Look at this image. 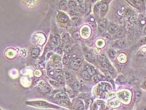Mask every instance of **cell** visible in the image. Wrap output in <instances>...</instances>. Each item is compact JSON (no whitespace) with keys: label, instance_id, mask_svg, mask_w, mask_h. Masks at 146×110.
Here are the masks:
<instances>
[{"label":"cell","instance_id":"obj_35","mask_svg":"<svg viewBox=\"0 0 146 110\" xmlns=\"http://www.w3.org/2000/svg\"><path fill=\"white\" fill-rule=\"evenodd\" d=\"M79 10H77V9H73L70 11V14L71 15H76L79 13Z\"/></svg>","mask_w":146,"mask_h":110},{"label":"cell","instance_id":"obj_15","mask_svg":"<svg viewBox=\"0 0 146 110\" xmlns=\"http://www.w3.org/2000/svg\"><path fill=\"white\" fill-rule=\"evenodd\" d=\"M126 59H127V57L125 56V54H120V55L118 57V60L121 62H125L126 61Z\"/></svg>","mask_w":146,"mask_h":110},{"label":"cell","instance_id":"obj_10","mask_svg":"<svg viewBox=\"0 0 146 110\" xmlns=\"http://www.w3.org/2000/svg\"><path fill=\"white\" fill-rule=\"evenodd\" d=\"M109 104L112 107H117L120 104V101L118 99H114L113 100L109 101Z\"/></svg>","mask_w":146,"mask_h":110},{"label":"cell","instance_id":"obj_33","mask_svg":"<svg viewBox=\"0 0 146 110\" xmlns=\"http://www.w3.org/2000/svg\"><path fill=\"white\" fill-rule=\"evenodd\" d=\"M65 78L67 81H71L72 79V76H71V74L70 73H66L65 75Z\"/></svg>","mask_w":146,"mask_h":110},{"label":"cell","instance_id":"obj_8","mask_svg":"<svg viewBox=\"0 0 146 110\" xmlns=\"http://www.w3.org/2000/svg\"><path fill=\"white\" fill-rule=\"evenodd\" d=\"M58 20H59V21L62 22V23H65V22H67L68 20V18L67 16L65 15V14L62 13L59 15Z\"/></svg>","mask_w":146,"mask_h":110},{"label":"cell","instance_id":"obj_41","mask_svg":"<svg viewBox=\"0 0 146 110\" xmlns=\"http://www.w3.org/2000/svg\"><path fill=\"white\" fill-rule=\"evenodd\" d=\"M139 43L140 44H145L146 43V37H144L143 39H142L139 41Z\"/></svg>","mask_w":146,"mask_h":110},{"label":"cell","instance_id":"obj_17","mask_svg":"<svg viewBox=\"0 0 146 110\" xmlns=\"http://www.w3.org/2000/svg\"><path fill=\"white\" fill-rule=\"evenodd\" d=\"M76 105H77V108L78 110H85L84 105H83L82 102H81L80 101H79Z\"/></svg>","mask_w":146,"mask_h":110},{"label":"cell","instance_id":"obj_1","mask_svg":"<svg viewBox=\"0 0 146 110\" xmlns=\"http://www.w3.org/2000/svg\"><path fill=\"white\" fill-rule=\"evenodd\" d=\"M118 96L124 103H128L130 99V93L127 91H124L120 92L118 94Z\"/></svg>","mask_w":146,"mask_h":110},{"label":"cell","instance_id":"obj_9","mask_svg":"<svg viewBox=\"0 0 146 110\" xmlns=\"http://www.w3.org/2000/svg\"><path fill=\"white\" fill-rule=\"evenodd\" d=\"M71 86L73 88V89H74L75 91H79L82 88V85L78 82H75L74 83L71 84Z\"/></svg>","mask_w":146,"mask_h":110},{"label":"cell","instance_id":"obj_16","mask_svg":"<svg viewBox=\"0 0 146 110\" xmlns=\"http://www.w3.org/2000/svg\"><path fill=\"white\" fill-rule=\"evenodd\" d=\"M82 77L83 79H86V80H89V79H90L91 75L86 71H83L82 72Z\"/></svg>","mask_w":146,"mask_h":110},{"label":"cell","instance_id":"obj_28","mask_svg":"<svg viewBox=\"0 0 146 110\" xmlns=\"http://www.w3.org/2000/svg\"><path fill=\"white\" fill-rule=\"evenodd\" d=\"M50 89H51V88H50V87L48 85H45L44 86V88L43 89L42 91H43V93H49L50 91Z\"/></svg>","mask_w":146,"mask_h":110},{"label":"cell","instance_id":"obj_18","mask_svg":"<svg viewBox=\"0 0 146 110\" xmlns=\"http://www.w3.org/2000/svg\"><path fill=\"white\" fill-rule=\"evenodd\" d=\"M56 97L60 99L61 100H64V99H67V96H66V94L63 92H61L59 94H58L56 95Z\"/></svg>","mask_w":146,"mask_h":110},{"label":"cell","instance_id":"obj_30","mask_svg":"<svg viewBox=\"0 0 146 110\" xmlns=\"http://www.w3.org/2000/svg\"><path fill=\"white\" fill-rule=\"evenodd\" d=\"M125 15L127 16H130L131 17L133 15V12H132V10H130V9H127V10L125 11Z\"/></svg>","mask_w":146,"mask_h":110},{"label":"cell","instance_id":"obj_46","mask_svg":"<svg viewBox=\"0 0 146 110\" xmlns=\"http://www.w3.org/2000/svg\"><path fill=\"white\" fill-rule=\"evenodd\" d=\"M144 33H145V34H146V28H144Z\"/></svg>","mask_w":146,"mask_h":110},{"label":"cell","instance_id":"obj_4","mask_svg":"<svg viewBox=\"0 0 146 110\" xmlns=\"http://www.w3.org/2000/svg\"><path fill=\"white\" fill-rule=\"evenodd\" d=\"M47 71H48V74L50 77H53L55 75V69L54 67L52 65H48V68H47Z\"/></svg>","mask_w":146,"mask_h":110},{"label":"cell","instance_id":"obj_2","mask_svg":"<svg viewBox=\"0 0 146 110\" xmlns=\"http://www.w3.org/2000/svg\"><path fill=\"white\" fill-rule=\"evenodd\" d=\"M82 64V60L80 58H76L73 59L70 62V66L71 68L74 70H77L79 68L80 66Z\"/></svg>","mask_w":146,"mask_h":110},{"label":"cell","instance_id":"obj_20","mask_svg":"<svg viewBox=\"0 0 146 110\" xmlns=\"http://www.w3.org/2000/svg\"><path fill=\"white\" fill-rule=\"evenodd\" d=\"M39 53H40V50L38 49L35 48V49H33L31 51V56L33 57H36L38 55Z\"/></svg>","mask_w":146,"mask_h":110},{"label":"cell","instance_id":"obj_34","mask_svg":"<svg viewBox=\"0 0 146 110\" xmlns=\"http://www.w3.org/2000/svg\"><path fill=\"white\" fill-rule=\"evenodd\" d=\"M72 21H73V23L75 24V25H78L80 23V19L78 18H73V20H72Z\"/></svg>","mask_w":146,"mask_h":110},{"label":"cell","instance_id":"obj_26","mask_svg":"<svg viewBox=\"0 0 146 110\" xmlns=\"http://www.w3.org/2000/svg\"><path fill=\"white\" fill-rule=\"evenodd\" d=\"M108 9V5L107 3H104L101 5V12H105Z\"/></svg>","mask_w":146,"mask_h":110},{"label":"cell","instance_id":"obj_27","mask_svg":"<svg viewBox=\"0 0 146 110\" xmlns=\"http://www.w3.org/2000/svg\"><path fill=\"white\" fill-rule=\"evenodd\" d=\"M67 1H61L60 3V8H62V10H67Z\"/></svg>","mask_w":146,"mask_h":110},{"label":"cell","instance_id":"obj_47","mask_svg":"<svg viewBox=\"0 0 146 110\" xmlns=\"http://www.w3.org/2000/svg\"><path fill=\"white\" fill-rule=\"evenodd\" d=\"M144 87H145V88L146 89V81L144 82Z\"/></svg>","mask_w":146,"mask_h":110},{"label":"cell","instance_id":"obj_25","mask_svg":"<svg viewBox=\"0 0 146 110\" xmlns=\"http://www.w3.org/2000/svg\"><path fill=\"white\" fill-rule=\"evenodd\" d=\"M98 60L100 61V62H107V59H106L105 56L104 55H100V56L98 57Z\"/></svg>","mask_w":146,"mask_h":110},{"label":"cell","instance_id":"obj_36","mask_svg":"<svg viewBox=\"0 0 146 110\" xmlns=\"http://www.w3.org/2000/svg\"><path fill=\"white\" fill-rule=\"evenodd\" d=\"M102 66L105 68V69H108L109 68L110 66V64H109L107 62H103V63H102Z\"/></svg>","mask_w":146,"mask_h":110},{"label":"cell","instance_id":"obj_44","mask_svg":"<svg viewBox=\"0 0 146 110\" xmlns=\"http://www.w3.org/2000/svg\"><path fill=\"white\" fill-rule=\"evenodd\" d=\"M73 37L76 39H79V33L78 32H75L74 34H73Z\"/></svg>","mask_w":146,"mask_h":110},{"label":"cell","instance_id":"obj_37","mask_svg":"<svg viewBox=\"0 0 146 110\" xmlns=\"http://www.w3.org/2000/svg\"><path fill=\"white\" fill-rule=\"evenodd\" d=\"M68 34H63L62 35V40L65 42V41H67L68 40Z\"/></svg>","mask_w":146,"mask_h":110},{"label":"cell","instance_id":"obj_11","mask_svg":"<svg viewBox=\"0 0 146 110\" xmlns=\"http://www.w3.org/2000/svg\"><path fill=\"white\" fill-rule=\"evenodd\" d=\"M86 71L88 72V73L90 74V75L92 76V75H94L95 74V70L94 67H92V66H86Z\"/></svg>","mask_w":146,"mask_h":110},{"label":"cell","instance_id":"obj_19","mask_svg":"<svg viewBox=\"0 0 146 110\" xmlns=\"http://www.w3.org/2000/svg\"><path fill=\"white\" fill-rule=\"evenodd\" d=\"M142 96V93L140 91H136L135 93V99L136 101H139V99H140Z\"/></svg>","mask_w":146,"mask_h":110},{"label":"cell","instance_id":"obj_13","mask_svg":"<svg viewBox=\"0 0 146 110\" xmlns=\"http://www.w3.org/2000/svg\"><path fill=\"white\" fill-rule=\"evenodd\" d=\"M124 34H125V32L123 30H119L117 31L115 37V38H121V37H123L124 36Z\"/></svg>","mask_w":146,"mask_h":110},{"label":"cell","instance_id":"obj_12","mask_svg":"<svg viewBox=\"0 0 146 110\" xmlns=\"http://www.w3.org/2000/svg\"><path fill=\"white\" fill-rule=\"evenodd\" d=\"M130 22L133 25H138L139 24V20L135 16H132L130 17Z\"/></svg>","mask_w":146,"mask_h":110},{"label":"cell","instance_id":"obj_29","mask_svg":"<svg viewBox=\"0 0 146 110\" xmlns=\"http://www.w3.org/2000/svg\"><path fill=\"white\" fill-rule=\"evenodd\" d=\"M109 55L111 58H115V56H116V52H115V50L110 49L109 50Z\"/></svg>","mask_w":146,"mask_h":110},{"label":"cell","instance_id":"obj_45","mask_svg":"<svg viewBox=\"0 0 146 110\" xmlns=\"http://www.w3.org/2000/svg\"><path fill=\"white\" fill-rule=\"evenodd\" d=\"M113 94H115L114 93H112V94H109V96H108V98H112V97L114 96V95Z\"/></svg>","mask_w":146,"mask_h":110},{"label":"cell","instance_id":"obj_48","mask_svg":"<svg viewBox=\"0 0 146 110\" xmlns=\"http://www.w3.org/2000/svg\"><path fill=\"white\" fill-rule=\"evenodd\" d=\"M145 110H146V109H145Z\"/></svg>","mask_w":146,"mask_h":110},{"label":"cell","instance_id":"obj_39","mask_svg":"<svg viewBox=\"0 0 146 110\" xmlns=\"http://www.w3.org/2000/svg\"><path fill=\"white\" fill-rule=\"evenodd\" d=\"M85 102H86V106H89L92 104V99H87L85 100Z\"/></svg>","mask_w":146,"mask_h":110},{"label":"cell","instance_id":"obj_14","mask_svg":"<svg viewBox=\"0 0 146 110\" xmlns=\"http://www.w3.org/2000/svg\"><path fill=\"white\" fill-rule=\"evenodd\" d=\"M106 28V23L105 21H100L99 25V29L101 31H104Z\"/></svg>","mask_w":146,"mask_h":110},{"label":"cell","instance_id":"obj_6","mask_svg":"<svg viewBox=\"0 0 146 110\" xmlns=\"http://www.w3.org/2000/svg\"><path fill=\"white\" fill-rule=\"evenodd\" d=\"M125 45H126V42L124 40H119L116 42V46L118 48H124Z\"/></svg>","mask_w":146,"mask_h":110},{"label":"cell","instance_id":"obj_3","mask_svg":"<svg viewBox=\"0 0 146 110\" xmlns=\"http://www.w3.org/2000/svg\"><path fill=\"white\" fill-rule=\"evenodd\" d=\"M118 28L119 27L117 25H115V24H111L108 27V31L110 33H112V34H113L115 33V32L117 33V31H118Z\"/></svg>","mask_w":146,"mask_h":110},{"label":"cell","instance_id":"obj_23","mask_svg":"<svg viewBox=\"0 0 146 110\" xmlns=\"http://www.w3.org/2000/svg\"><path fill=\"white\" fill-rule=\"evenodd\" d=\"M77 6V4H76V1H70L69 3H68V6H69L70 8L71 9H75V7Z\"/></svg>","mask_w":146,"mask_h":110},{"label":"cell","instance_id":"obj_7","mask_svg":"<svg viewBox=\"0 0 146 110\" xmlns=\"http://www.w3.org/2000/svg\"><path fill=\"white\" fill-rule=\"evenodd\" d=\"M127 2L132 3L134 6L137 8H140L142 4V1H139V0H134V1H127Z\"/></svg>","mask_w":146,"mask_h":110},{"label":"cell","instance_id":"obj_40","mask_svg":"<svg viewBox=\"0 0 146 110\" xmlns=\"http://www.w3.org/2000/svg\"><path fill=\"white\" fill-rule=\"evenodd\" d=\"M41 74V71H40L39 70H37V71L35 72V75L36 77H39V76H40Z\"/></svg>","mask_w":146,"mask_h":110},{"label":"cell","instance_id":"obj_42","mask_svg":"<svg viewBox=\"0 0 146 110\" xmlns=\"http://www.w3.org/2000/svg\"><path fill=\"white\" fill-rule=\"evenodd\" d=\"M93 79H94V81L95 82H98V81L100 80V77H99V76H98V75H94V77Z\"/></svg>","mask_w":146,"mask_h":110},{"label":"cell","instance_id":"obj_24","mask_svg":"<svg viewBox=\"0 0 146 110\" xmlns=\"http://www.w3.org/2000/svg\"><path fill=\"white\" fill-rule=\"evenodd\" d=\"M63 62H64V64L68 65V64L70 63V56L64 57V59H63Z\"/></svg>","mask_w":146,"mask_h":110},{"label":"cell","instance_id":"obj_5","mask_svg":"<svg viewBox=\"0 0 146 110\" xmlns=\"http://www.w3.org/2000/svg\"><path fill=\"white\" fill-rule=\"evenodd\" d=\"M60 42V39H58L57 37H53L51 39V40H50V44H51V46L52 47H55L58 43H59V42Z\"/></svg>","mask_w":146,"mask_h":110},{"label":"cell","instance_id":"obj_38","mask_svg":"<svg viewBox=\"0 0 146 110\" xmlns=\"http://www.w3.org/2000/svg\"><path fill=\"white\" fill-rule=\"evenodd\" d=\"M55 52L58 54H62V49H61V48H60V47H58V48H56Z\"/></svg>","mask_w":146,"mask_h":110},{"label":"cell","instance_id":"obj_22","mask_svg":"<svg viewBox=\"0 0 146 110\" xmlns=\"http://www.w3.org/2000/svg\"><path fill=\"white\" fill-rule=\"evenodd\" d=\"M85 57H86V58L89 60H90V61H93V60H94V57L93 56V55L91 54V53H89V52L86 53V54H85Z\"/></svg>","mask_w":146,"mask_h":110},{"label":"cell","instance_id":"obj_32","mask_svg":"<svg viewBox=\"0 0 146 110\" xmlns=\"http://www.w3.org/2000/svg\"><path fill=\"white\" fill-rule=\"evenodd\" d=\"M71 50H72V47L71 46H70V45L66 46L65 48H64V51L66 53H70L71 51Z\"/></svg>","mask_w":146,"mask_h":110},{"label":"cell","instance_id":"obj_43","mask_svg":"<svg viewBox=\"0 0 146 110\" xmlns=\"http://www.w3.org/2000/svg\"><path fill=\"white\" fill-rule=\"evenodd\" d=\"M108 70H109V71L110 73H113V72H114V69H113V68L111 66H110L109 68L108 69Z\"/></svg>","mask_w":146,"mask_h":110},{"label":"cell","instance_id":"obj_31","mask_svg":"<svg viewBox=\"0 0 146 110\" xmlns=\"http://www.w3.org/2000/svg\"><path fill=\"white\" fill-rule=\"evenodd\" d=\"M52 60H53V62L54 63L56 64V63L59 62V61H60V57L58 56V55H54L52 57Z\"/></svg>","mask_w":146,"mask_h":110},{"label":"cell","instance_id":"obj_21","mask_svg":"<svg viewBox=\"0 0 146 110\" xmlns=\"http://www.w3.org/2000/svg\"><path fill=\"white\" fill-rule=\"evenodd\" d=\"M79 10L80 12H82V13L85 12V10H86V6H85V3H82V4H79Z\"/></svg>","mask_w":146,"mask_h":110}]
</instances>
